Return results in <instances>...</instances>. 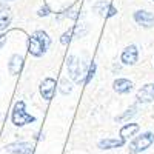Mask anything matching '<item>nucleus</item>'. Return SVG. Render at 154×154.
<instances>
[{
  "label": "nucleus",
  "instance_id": "6e6552de",
  "mask_svg": "<svg viewBox=\"0 0 154 154\" xmlns=\"http://www.w3.org/2000/svg\"><path fill=\"white\" fill-rule=\"evenodd\" d=\"M93 8H94L96 12H99V14L103 16V17H112V16L117 14V9H116L111 3L105 2V0H100V2L94 3Z\"/></svg>",
  "mask_w": 154,
  "mask_h": 154
},
{
  "label": "nucleus",
  "instance_id": "f8f14e48",
  "mask_svg": "<svg viewBox=\"0 0 154 154\" xmlns=\"http://www.w3.org/2000/svg\"><path fill=\"white\" fill-rule=\"evenodd\" d=\"M112 88H114L116 93L126 94V93H130L133 89V82L128 80V79H116L114 83H112Z\"/></svg>",
  "mask_w": 154,
  "mask_h": 154
},
{
  "label": "nucleus",
  "instance_id": "f03ea898",
  "mask_svg": "<svg viewBox=\"0 0 154 154\" xmlns=\"http://www.w3.org/2000/svg\"><path fill=\"white\" fill-rule=\"evenodd\" d=\"M152 143H154V133L146 131V133H142L140 136H136L131 140L130 145H128V151L131 154H139L142 151H146Z\"/></svg>",
  "mask_w": 154,
  "mask_h": 154
},
{
  "label": "nucleus",
  "instance_id": "f3484780",
  "mask_svg": "<svg viewBox=\"0 0 154 154\" xmlns=\"http://www.w3.org/2000/svg\"><path fill=\"white\" fill-rule=\"evenodd\" d=\"M34 37H37L38 40H40V42L43 43V46H45L46 49L49 48V45H51V38L48 37V34H46L45 31H40V29L35 31V32H34Z\"/></svg>",
  "mask_w": 154,
  "mask_h": 154
},
{
  "label": "nucleus",
  "instance_id": "9d476101",
  "mask_svg": "<svg viewBox=\"0 0 154 154\" xmlns=\"http://www.w3.org/2000/svg\"><path fill=\"white\" fill-rule=\"evenodd\" d=\"M8 152L12 154H31L32 152V145L28 142H14V143H9L5 148Z\"/></svg>",
  "mask_w": 154,
  "mask_h": 154
},
{
  "label": "nucleus",
  "instance_id": "6ab92c4d",
  "mask_svg": "<svg viewBox=\"0 0 154 154\" xmlns=\"http://www.w3.org/2000/svg\"><path fill=\"white\" fill-rule=\"evenodd\" d=\"M71 89H72L71 82L68 79H62V82H60V93L62 94H69Z\"/></svg>",
  "mask_w": 154,
  "mask_h": 154
},
{
  "label": "nucleus",
  "instance_id": "5701e85b",
  "mask_svg": "<svg viewBox=\"0 0 154 154\" xmlns=\"http://www.w3.org/2000/svg\"><path fill=\"white\" fill-rule=\"evenodd\" d=\"M6 38H8V34H2V35H0V48L6 43Z\"/></svg>",
  "mask_w": 154,
  "mask_h": 154
},
{
  "label": "nucleus",
  "instance_id": "0eeeda50",
  "mask_svg": "<svg viewBox=\"0 0 154 154\" xmlns=\"http://www.w3.org/2000/svg\"><path fill=\"white\" fill-rule=\"evenodd\" d=\"M28 51L29 54L34 56V57H42L45 53H46V48L43 46V43L38 40L37 37H29L28 38Z\"/></svg>",
  "mask_w": 154,
  "mask_h": 154
},
{
  "label": "nucleus",
  "instance_id": "412c9836",
  "mask_svg": "<svg viewBox=\"0 0 154 154\" xmlns=\"http://www.w3.org/2000/svg\"><path fill=\"white\" fill-rule=\"evenodd\" d=\"M65 16L72 19V20H75L77 17H79V11H77L74 6H71V8H68V11H65Z\"/></svg>",
  "mask_w": 154,
  "mask_h": 154
},
{
  "label": "nucleus",
  "instance_id": "4468645a",
  "mask_svg": "<svg viewBox=\"0 0 154 154\" xmlns=\"http://www.w3.org/2000/svg\"><path fill=\"white\" fill-rule=\"evenodd\" d=\"M11 23V9L5 5H0V31H5Z\"/></svg>",
  "mask_w": 154,
  "mask_h": 154
},
{
  "label": "nucleus",
  "instance_id": "a211bd4d",
  "mask_svg": "<svg viewBox=\"0 0 154 154\" xmlns=\"http://www.w3.org/2000/svg\"><path fill=\"white\" fill-rule=\"evenodd\" d=\"M94 74H96V63L93 62V63H89V66H88V72H86V77H85V85H88L89 82L93 80V77H94Z\"/></svg>",
  "mask_w": 154,
  "mask_h": 154
},
{
  "label": "nucleus",
  "instance_id": "dca6fc26",
  "mask_svg": "<svg viewBox=\"0 0 154 154\" xmlns=\"http://www.w3.org/2000/svg\"><path fill=\"white\" fill-rule=\"evenodd\" d=\"M136 112H137V105H133L131 108H128L123 114L117 116L114 120H116V122H125V120H128V119H131L133 116H136Z\"/></svg>",
  "mask_w": 154,
  "mask_h": 154
},
{
  "label": "nucleus",
  "instance_id": "aec40b11",
  "mask_svg": "<svg viewBox=\"0 0 154 154\" xmlns=\"http://www.w3.org/2000/svg\"><path fill=\"white\" fill-rule=\"evenodd\" d=\"M72 35H74V28H71V29H68V31L63 32V34H62V37H60V42H62L63 45H68V43L71 42Z\"/></svg>",
  "mask_w": 154,
  "mask_h": 154
},
{
  "label": "nucleus",
  "instance_id": "20e7f679",
  "mask_svg": "<svg viewBox=\"0 0 154 154\" xmlns=\"http://www.w3.org/2000/svg\"><path fill=\"white\" fill-rule=\"evenodd\" d=\"M120 60L123 65H128V66H133L137 63L139 60V51H137V46L136 45H130L123 49V53L120 56Z\"/></svg>",
  "mask_w": 154,
  "mask_h": 154
},
{
  "label": "nucleus",
  "instance_id": "2eb2a0df",
  "mask_svg": "<svg viewBox=\"0 0 154 154\" xmlns=\"http://www.w3.org/2000/svg\"><path fill=\"white\" fill-rule=\"evenodd\" d=\"M139 130H140V126H139L137 123H126V125L122 126V130H120V137H122L123 140H126V139L136 136V133H137Z\"/></svg>",
  "mask_w": 154,
  "mask_h": 154
},
{
  "label": "nucleus",
  "instance_id": "9b49d317",
  "mask_svg": "<svg viewBox=\"0 0 154 154\" xmlns=\"http://www.w3.org/2000/svg\"><path fill=\"white\" fill-rule=\"evenodd\" d=\"M23 68V57L20 54H14V56H11L9 62H8V71L11 75H17L20 74Z\"/></svg>",
  "mask_w": 154,
  "mask_h": 154
},
{
  "label": "nucleus",
  "instance_id": "4be33fe9",
  "mask_svg": "<svg viewBox=\"0 0 154 154\" xmlns=\"http://www.w3.org/2000/svg\"><path fill=\"white\" fill-rule=\"evenodd\" d=\"M37 14L40 16V17H46V16L49 14V8H48V6L45 5L43 8H40V9H38V12H37Z\"/></svg>",
  "mask_w": 154,
  "mask_h": 154
},
{
  "label": "nucleus",
  "instance_id": "423d86ee",
  "mask_svg": "<svg viewBox=\"0 0 154 154\" xmlns=\"http://www.w3.org/2000/svg\"><path fill=\"white\" fill-rule=\"evenodd\" d=\"M56 93V80L53 77H46V79L40 83V94L45 100H51Z\"/></svg>",
  "mask_w": 154,
  "mask_h": 154
},
{
  "label": "nucleus",
  "instance_id": "ddd939ff",
  "mask_svg": "<svg viewBox=\"0 0 154 154\" xmlns=\"http://www.w3.org/2000/svg\"><path fill=\"white\" fill-rule=\"evenodd\" d=\"M126 140L120 139H102L99 142V148L100 149H112V148H122L125 145Z\"/></svg>",
  "mask_w": 154,
  "mask_h": 154
},
{
  "label": "nucleus",
  "instance_id": "7ed1b4c3",
  "mask_svg": "<svg viewBox=\"0 0 154 154\" xmlns=\"http://www.w3.org/2000/svg\"><path fill=\"white\" fill-rule=\"evenodd\" d=\"M32 122H35V117L26 112V109H25V102L19 100L14 105V109H12V123L16 126H23V125H28Z\"/></svg>",
  "mask_w": 154,
  "mask_h": 154
},
{
  "label": "nucleus",
  "instance_id": "1a4fd4ad",
  "mask_svg": "<svg viewBox=\"0 0 154 154\" xmlns=\"http://www.w3.org/2000/svg\"><path fill=\"white\" fill-rule=\"evenodd\" d=\"M137 100L142 103H151L154 102V83H148L137 91Z\"/></svg>",
  "mask_w": 154,
  "mask_h": 154
},
{
  "label": "nucleus",
  "instance_id": "f257e3e1",
  "mask_svg": "<svg viewBox=\"0 0 154 154\" xmlns=\"http://www.w3.org/2000/svg\"><path fill=\"white\" fill-rule=\"evenodd\" d=\"M66 66H68V72H69V77L77 82V83H83L85 82V77H86V72H88V68L85 63L80 62V59H77L75 56H69L68 57V63H66ZM89 66V65H88Z\"/></svg>",
  "mask_w": 154,
  "mask_h": 154
},
{
  "label": "nucleus",
  "instance_id": "39448f33",
  "mask_svg": "<svg viewBox=\"0 0 154 154\" xmlns=\"http://www.w3.org/2000/svg\"><path fill=\"white\" fill-rule=\"evenodd\" d=\"M134 20L143 28H152L154 26V14L145 9H139L134 12Z\"/></svg>",
  "mask_w": 154,
  "mask_h": 154
}]
</instances>
